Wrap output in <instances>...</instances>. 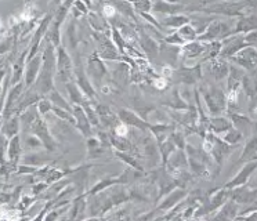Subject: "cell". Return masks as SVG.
Returning <instances> with one entry per match:
<instances>
[{
  "mask_svg": "<svg viewBox=\"0 0 257 221\" xmlns=\"http://www.w3.org/2000/svg\"><path fill=\"white\" fill-rule=\"evenodd\" d=\"M242 138H243V134H242V132H240V130H238V129H235V127L232 126L231 129H229V130H227V132H225L223 140L227 144H229V145H235V144L239 143Z\"/></svg>",
  "mask_w": 257,
  "mask_h": 221,
  "instance_id": "obj_40",
  "label": "cell"
},
{
  "mask_svg": "<svg viewBox=\"0 0 257 221\" xmlns=\"http://www.w3.org/2000/svg\"><path fill=\"white\" fill-rule=\"evenodd\" d=\"M50 187L49 184L46 181H38L36 184H34L32 185V189H31V192H32V195L34 196H39L40 193H43L47 189V188Z\"/></svg>",
  "mask_w": 257,
  "mask_h": 221,
  "instance_id": "obj_48",
  "label": "cell"
},
{
  "mask_svg": "<svg viewBox=\"0 0 257 221\" xmlns=\"http://www.w3.org/2000/svg\"><path fill=\"white\" fill-rule=\"evenodd\" d=\"M13 46H14V38H9L6 40H3L0 43V55L6 54L7 51H10L13 49Z\"/></svg>",
  "mask_w": 257,
  "mask_h": 221,
  "instance_id": "obj_49",
  "label": "cell"
},
{
  "mask_svg": "<svg viewBox=\"0 0 257 221\" xmlns=\"http://www.w3.org/2000/svg\"><path fill=\"white\" fill-rule=\"evenodd\" d=\"M251 31H257V16L242 17L235 22L234 33H247Z\"/></svg>",
  "mask_w": 257,
  "mask_h": 221,
  "instance_id": "obj_31",
  "label": "cell"
},
{
  "mask_svg": "<svg viewBox=\"0 0 257 221\" xmlns=\"http://www.w3.org/2000/svg\"><path fill=\"white\" fill-rule=\"evenodd\" d=\"M257 152V137L251 138L249 143L246 144L245 149H243V154L240 156V160H250L253 158V155H256Z\"/></svg>",
  "mask_w": 257,
  "mask_h": 221,
  "instance_id": "obj_45",
  "label": "cell"
},
{
  "mask_svg": "<svg viewBox=\"0 0 257 221\" xmlns=\"http://www.w3.org/2000/svg\"><path fill=\"white\" fill-rule=\"evenodd\" d=\"M170 138L173 140V143L176 144V147L180 149H185V145H187V134L184 133V130L181 129H174L173 132L170 133Z\"/></svg>",
  "mask_w": 257,
  "mask_h": 221,
  "instance_id": "obj_41",
  "label": "cell"
},
{
  "mask_svg": "<svg viewBox=\"0 0 257 221\" xmlns=\"http://www.w3.org/2000/svg\"><path fill=\"white\" fill-rule=\"evenodd\" d=\"M165 106H168V109L173 111H184L188 108L187 101L183 98V95L180 93L179 88H174L165 97V101L162 102Z\"/></svg>",
  "mask_w": 257,
  "mask_h": 221,
  "instance_id": "obj_20",
  "label": "cell"
},
{
  "mask_svg": "<svg viewBox=\"0 0 257 221\" xmlns=\"http://www.w3.org/2000/svg\"><path fill=\"white\" fill-rule=\"evenodd\" d=\"M243 39H245V42L247 46H257V31H251V32H247L243 36Z\"/></svg>",
  "mask_w": 257,
  "mask_h": 221,
  "instance_id": "obj_50",
  "label": "cell"
},
{
  "mask_svg": "<svg viewBox=\"0 0 257 221\" xmlns=\"http://www.w3.org/2000/svg\"><path fill=\"white\" fill-rule=\"evenodd\" d=\"M173 76L177 77V80H179L180 83H184L187 86L195 84V83L202 77L201 64H198V65L194 66H179L176 71H173Z\"/></svg>",
  "mask_w": 257,
  "mask_h": 221,
  "instance_id": "obj_8",
  "label": "cell"
},
{
  "mask_svg": "<svg viewBox=\"0 0 257 221\" xmlns=\"http://www.w3.org/2000/svg\"><path fill=\"white\" fill-rule=\"evenodd\" d=\"M47 97H49V99L51 101L53 106H58V108H62V109H67L72 112V104H71L68 99L64 98V97H62V94L60 93L57 88L51 90L50 93L47 94Z\"/></svg>",
  "mask_w": 257,
  "mask_h": 221,
  "instance_id": "obj_34",
  "label": "cell"
},
{
  "mask_svg": "<svg viewBox=\"0 0 257 221\" xmlns=\"http://www.w3.org/2000/svg\"><path fill=\"white\" fill-rule=\"evenodd\" d=\"M117 184V177H112V176H106L104 178H101L100 181H97L91 188H89L87 191H86V195H94V193L102 192V191H105L112 185H115Z\"/></svg>",
  "mask_w": 257,
  "mask_h": 221,
  "instance_id": "obj_33",
  "label": "cell"
},
{
  "mask_svg": "<svg viewBox=\"0 0 257 221\" xmlns=\"http://www.w3.org/2000/svg\"><path fill=\"white\" fill-rule=\"evenodd\" d=\"M223 44V47H221V53L220 55L223 57V58H231L232 55H235L240 49H243L246 47L247 44H246L245 39L243 36H228V38L224 39V42H221Z\"/></svg>",
  "mask_w": 257,
  "mask_h": 221,
  "instance_id": "obj_14",
  "label": "cell"
},
{
  "mask_svg": "<svg viewBox=\"0 0 257 221\" xmlns=\"http://www.w3.org/2000/svg\"><path fill=\"white\" fill-rule=\"evenodd\" d=\"M184 10V6L169 0H152V14H162L165 16H173L180 14V11Z\"/></svg>",
  "mask_w": 257,
  "mask_h": 221,
  "instance_id": "obj_16",
  "label": "cell"
},
{
  "mask_svg": "<svg viewBox=\"0 0 257 221\" xmlns=\"http://www.w3.org/2000/svg\"><path fill=\"white\" fill-rule=\"evenodd\" d=\"M25 2H29V0H25Z\"/></svg>",
  "mask_w": 257,
  "mask_h": 221,
  "instance_id": "obj_54",
  "label": "cell"
},
{
  "mask_svg": "<svg viewBox=\"0 0 257 221\" xmlns=\"http://www.w3.org/2000/svg\"><path fill=\"white\" fill-rule=\"evenodd\" d=\"M177 33L180 35V38L184 40V43H190V42H194V40L198 39V32H196V29L191 25L190 22L179 28Z\"/></svg>",
  "mask_w": 257,
  "mask_h": 221,
  "instance_id": "obj_37",
  "label": "cell"
},
{
  "mask_svg": "<svg viewBox=\"0 0 257 221\" xmlns=\"http://www.w3.org/2000/svg\"><path fill=\"white\" fill-rule=\"evenodd\" d=\"M2 33H3V27L0 25V35H2Z\"/></svg>",
  "mask_w": 257,
  "mask_h": 221,
  "instance_id": "obj_53",
  "label": "cell"
},
{
  "mask_svg": "<svg viewBox=\"0 0 257 221\" xmlns=\"http://www.w3.org/2000/svg\"><path fill=\"white\" fill-rule=\"evenodd\" d=\"M36 108H38L39 115L45 118V116L49 115L51 112V109H53V104H51V101L49 99V97L45 95V97H42V98L36 102Z\"/></svg>",
  "mask_w": 257,
  "mask_h": 221,
  "instance_id": "obj_42",
  "label": "cell"
},
{
  "mask_svg": "<svg viewBox=\"0 0 257 221\" xmlns=\"http://www.w3.org/2000/svg\"><path fill=\"white\" fill-rule=\"evenodd\" d=\"M231 60L245 69H251L257 65V49L253 46H246L231 57Z\"/></svg>",
  "mask_w": 257,
  "mask_h": 221,
  "instance_id": "obj_10",
  "label": "cell"
},
{
  "mask_svg": "<svg viewBox=\"0 0 257 221\" xmlns=\"http://www.w3.org/2000/svg\"><path fill=\"white\" fill-rule=\"evenodd\" d=\"M21 154H23V144H21V136L16 134L14 137L9 138V145H7L6 156L7 160L14 166H18L21 162Z\"/></svg>",
  "mask_w": 257,
  "mask_h": 221,
  "instance_id": "obj_17",
  "label": "cell"
},
{
  "mask_svg": "<svg viewBox=\"0 0 257 221\" xmlns=\"http://www.w3.org/2000/svg\"><path fill=\"white\" fill-rule=\"evenodd\" d=\"M7 73H9V69H7L6 66L0 68V84L3 83V80H5V77H6Z\"/></svg>",
  "mask_w": 257,
  "mask_h": 221,
  "instance_id": "obj_51",
  "label": "cell"
},
{
  "mask_svg": "<svg viewBox=\"0 0 257 221\" xmlns=\"http://www.w3.org/2000/svg\"><path fill=\"white\" fill-rule=\"evenodd\" d=\"M190 22V17L185 14H173V16H165L161 21L162 28H168V29H179L185 24Z\"/></svg>",
  "mask_w": 257,
  "mask_h": 221,
  "instance_id": "obj_29",
  "label": "cell"
},
{
  "mask_svg": "<svg viewBox=\"0 0 257 221\" xmlns=\"http://www.w3.org/2000/svg\"><path fill=\"white\" fill-rule=\"evenodd\" d=\"M158 147H159V151H161V159H162V166L168 162V159L170 158V155L173 154L174 151L177 149L176 147V144L173 143V140L170 138L169 136L166 140H163L162 143L158 144Z\"/></svg>",
  "mask_w": 257,
  "mask_h": 221,
  "instance_id": "obj_36",
  "label": "cell"
},
{
  "mask_svg": "<svg viewBox=\"0 0 257 221\" xmlns=\"http://www.w3.org/2000/svg\"><path fill=\"white\" fill-rule=\"evenodd\" d=\"M87 22L93 29V32H104L111 33V24L106 21L104 17L101 16L100 13H94V11H89L87 14Z\"/></svg>",
  "mask_w": 257,
  "mask_h": 221,
  "instance_id": "obj_23",
  "label": "cell"
},
{
  "mask_svg": "<svg viewBox=\"0 0 257 221\" xmlns=\"http://www.w3.org/2000/svg\"><path fill=\"white\" fill-rule=\"evenodd\" d=\"M236 211H238V204L235 200H228V202H225V203L221 206V210H220V213H218L216 217L217 218H234L235 215H236Z\"/></svg>",
  "mask_w": 257,
  "mask_h": 221,
  "instance_id": "obj_38",
  "label": "cell"
},
{
  "mask_svg": "<svg viewBox=\"0 0 257 221\" xmlns=\"http://www.w3.org/2000/svg\"><path fill=\"white\" fill-rule=\"evenodd\" d=\"M181 55V47L180 46H172V44H161V53L159 57L162 58L169 66H174Z\"/></svg>",
  "mask_w": 257,
  "mask_h": 221,
  "instance_id": "obj_22",
  "label": "cell"
},
{
  "mask_svg": "<svg viewBox=\"0 0 257 221\" xmlns=\"http://www.w3.org/2000/svg\"><path fill=\"white\" fill-rule=\"evenodd\" d=\"M68 91V97H69V102L72 105H83L84 101H87V97L84 95L83 91L80 90L78 83L75 80H71L64 84Z\"/></svg>",
  "mask_w": 257,
  "mask_h": 221,
  "instance_id": "obj_27",
  "label": "cell"
},
{
  "mask_svg": "<svg viewBox=\"0 0 257 221\" xmlns=\"http://www.w3.org/2000/svg\"><path fill=\"white\" fill-rule=\"evenodd\" d=\"M31 133H34V134H36V136L40 138V141L43 143V148H45L46 151L54 152L57 149V147H58L56 138L53 137V134L50 133V129L47 126V123H46L43 116H40L39 119L35 122L34 126L31 127Z\"/></svg>",
  "mask_w": 257,
  "mask_h": 221,
  "instance_id": "obj_4",
  "label": "cell"
},
{
  "mask_svg": "<svg viewBox=\"0 0 257 221\" xmlns=\"http://www.w3.org/2000/svg\"><path fill=\"white\" fill-rule=\"evenodd\" d=\"M137 31H139V43H140L143 53L147 55V58L155 61L161 53V44H158L157 40L144 29H137Z\"/></svg>",
  "mask_w": 257,
  "mask_h": 221,
  "instance_id": "obj_7",
  "label": "cell"
},
{
  "mask_svg": "<svg viewBox=\"0 0 257 221\" xmlns=\"http://www.w3.org/2000/svg\"><path fill=\"white\" fill-rule=\"evenodd\" d=\"M113 154H115L117 159L122 160L123 163H126L128 167H133L136 170L144 171V163L139 158V154H135V152H123V151H116V149H113Z\"/></svg>",
  "mask_w": 257,
  "mask_h": 221,
  "instance_id": "obj_26",
  "label": "cell"
},
{
  "mask_svg": "<svg viewBox=\"0 0 257 221\" xmlns=\"http://www.w3.org/2000/svg\"><path fill=\"white\" fill-rule=\"evenodd\" d=\"M43 49H42V68H40L39 76L32 87L38 93L45 97L56 88V73H57V55L56 50L50 42H46L43 39Z\"/></svg>",
  "mask_w": 257,
  "mask_h": 221,
  "instance_id": "obj_1",
  "label": "cell"
},
{
  "mask_svg": "<svg viewBox=\"0 0 257 221\" xmlns=\"http://www.w3.org/2000/svg\"><path fill=\"white\" fill-rule=\"evenodd\" d=\"M86 151H87V156H89L90 159H93V158L102 156V155L105 154L106 149L101 144L100 138L90 136V137H87V141H86Z\"/></svg>",
  "mask_w": 257,
  "mask_h": 221,
  "instance_id": "obj_30",
  "label": "cell"
},
{
  "mask_svg": "<svg viewBox=\"0 0 257 221\" xmlns=\"http://www.w3.org/2000/svg\"><path fill=\"white\" fill-rule=\"evenodd\" d=\"M206 51V42L202 40H194L190 43H185L184 46H181V55L187 58V60H195L199 58L202 55H205Z\"/></svg>",
  "mask_w": 257,
  "mask_h": 221,
  "instance_id": "obj_18",
  "label": "cell"
},
{
  "mask_svg": "<svg viewBox=\"0 0 257 221\" xmlns=\"http://www.w3.org/2000/svg\"><path fill=\"white\" fill-rule=\"evenodd\" d=\"M133 7H135L136 13H151L152 11V0H128Z\"/></svg>",
  "mask_w": 257,
  "mask_h": 221,
  "instance_id": "obj_43",
  "label": "cell"
},
{
  "mask_svg": "<svg viewBox=\"0 0 257 221\" xmlns=\"http://www.w3.org/2000/svg\"><path fill=\"white\" fill-rule=\"evenodd\" d=\"M163 43H168V44H172V46H184V40L180 38V35L177 33V31L176 32H170L169 35H166V36H163Z\"/></svg>",
  "mask_w": 257,
  "mask_h": 221,
  "instance_id": "obj_46",
  "label": "cell"
},
{
  "mask_svg": "<svg viewBox=\"0 0 257 221\" xmlns=\"http://www.w3.org/2000/svg\"><path fill=\"white\" fill-rule=\"evenodd\" d=\"M111 3L113 5V7L116 9L119 16L124 17L126 20L135 22V24L139 22L137 13H136L135 7H133V5H132L128 0H111Z\"/></svg>",
  "mask_w": 257,
  "mask_h": 221,
  "instance_id": "obj_21",
  "label": "cell"
},
{
  "mask_svg": "<svg viewBox=\"0 0 257 221\" xmlns=\"http://www.w3.org/2000/svg\"><path fill=\"white\" fill-rule=\"evenodd\" d=\"M40 68H42V50L35 57L27 60L25 72H24V83H25L27 88L32 87L35 84L36 79L39 76Z\"/></svg>",
  "mask_w": 257,
  "mask_h": 221,
  "instance_id": "obj_9",
  "label": "cell"
},
{
  "mask_svg": "<svg viewBox=\"0 0 257 221\" xmlns=\"http://www.w3.org/2000/svg\"><path fill=\"white\" fill-rule=\"evenodd\" d=\"M94 108L97 111V115L100 119L101 126L105 127V129H113L119 123V118H117L116 112L113 111L105 104H101V102H95Z\"/></svg>",
  "mask_w": 257,
  "mask_h": 221,
  "instance_id": "obj_13",
  "label": "cell"
},
{
  "mask_svg": "<svg viewBox=\"0 0 257 221\" xmlns=\"http://www.w3.org/2000/svg\"><path fill=\"white\" fill-rule=\"evenodd\" d=\"M82 106H83L84 112H86V116H87V119H89L90 123H91V126L101 127L100 119H98V115H97V111H95L93 102L87 99V101H84V104L82 105Z\"/></svg>",
  "mask_w": 257,
  "mask_h": 221,
  "instance_id": "obj_39",
  "label": "cell"
},
{
  "mask_svg": "<svg viewBox=\"0 0 257 221\" xmlns=\"http://www.w3.org/2000/svg\"><path fill=\"white\" fill-rule=\"evenodd\" d=\"M117 118L119 121L127 125L130 129H136L139 132H148V122L146 119H143L137 112L127 108H120L117 109Z\"/></svg>",
  "mask_w": 257,
  "mask_h": 221,
  "instance_id": "obj_6",
  "label": "cell"
},
{
  "mask_svg": "<svg viewBox=\"0 0 257 221\" xmlns=\"http://www.w3.org/2000/svg\"><path fill=\"white\" fill-rule=\"evenodd\" d=\"M20 129H21L20 115H13L9 119H3L2 125H0V132L3 133L7 138H12L16 134H20Z\"/></svg>",
  "mask_w": 257,
  "mask_h": 221,
  "instance_id": "obj_24",
  "label": "cell"
},
{
  "mask_svg": "<svg viewBox=\"0 0 257 221\" xmlns=\"http://www.w3.org/2000/svg\"><path fill=\"white\" fill-rule=\"evenodd\" d=\"M95 5H104V3H108V2H111V0H94Z\"/></svg>",
  "mask_w": 257,
  "mask_h": 221,
  "instance_id": "obj_52",
  "label": "cell"
},
{
  "mask_svg": "<svg viewBox=\"0 0 257 221\" xmlns=\"http://www.w3.org/2000/svg\"><path fill=\"white\" fill-rule=\"evenodd\" d=\"M7 145H9V138L0 132V165L5 163L7 160L6 156V151H7Z\"/></svg>",
  "mask_w": 257,
  "mask_h": 221,
  "instance_id": "obj_47",
  "label": "cell"
},
{
  "mask_svg": "<svg viewBox=\"0 0 257 221\" xmlns=\"http://www.w3.org/2000/svg\"><path fill=\"white\" fill-rule=\"evenodd\" d=\"M29 49H27L24 53L18 55L14 64H13L12 69H10V76H12V86L17 84V83L24 80V72H25V64H27V58H28Z\"/></svg>",
  "mask_w": 257,
  "mask_h": 221,
  "instance_id": "obj_19",
  "label": "cell"
},
{
  "mask_svg": "<svg viewBox=\"0 0 257 221\" xmlns=\"http://www.w3.org/2000/svg\"><path fill=\"white\" fill-rule=\"evenodd\" d=\"M256 169H257V159L249 160V162L242 167V170H240L239 173H238V174L231 180V181L225 184V188H227V189H234V188L245 185L246 182H247V180H249V177L251 176V173L256 170Z\"/></svg>",
  "mask_w": 257,
  "mask_h": 221,
  "instance_id": "obj_15",
  "label": "cell"
},
{
  "mask_svg": "<svg viewBox=\"0 0 257 221\" xmlns=\"http://www.w3.org/2000/svg\"><path fill=\"white\" fill-rule=\"evenodd\" d=\"M202 93H203V101H205L207 109L212 115L216 116L218 112H221L225 108L227 97L224 95L221 90H218L216 87H209L206 91L203 90Z\"/></svg>",
  "mask_w": 257,
  "mask_h": 221,
  "instance_id": "obj_5",
  "label": "cell"
},
{
  "mask_svg": "<svg viewBox=\"0 0 257 221\" xmlns=\"http://www.w3.org/2000/svg\"><path fill=\"white\" fill-rule=\"evenodd\" d=\"M231 127H232V122L223 116H213L209 119V132L214 133V134L225 133Z\"/></svg>",
  "mask_w": 257,
  "mask_h": 221,
  "instance_id": "obj_32",
  "label": "cell"
},
{
  "mask_svg": "<svg viewBox=\"0 0 257 221\" xmlns=\"http://www.w3.org/2000/svg\"><path fill=\"white\" fill-rule=\"evenodd\" d=\"M49 154H51V152H49V151H46V152H38V151H34V152H31V154L23 156L20 163H25V165L40 167V166H45L46 163L51 159L50 156H49Z\"/></svg>",
  "mask_w": 257,
  "mask_h": 221,
  "instance_id": "obj_28",
  "label": "cell"
},
{
  "mask_svg": "<svg viewBox=\"0 0 257 221\" xmlns=\"http://www.w3.org/2000/svg\"><path fill=\"white\" fill-rule=\"evenodd\" d=\"M112 77L116 80V82L126 83L130 77V66H128V62H119L113 71H112Z\"/></svg>",
  "mask_w": 257,
  "mask_h": 221,
  "instance_id": "obj_35",
  "label": "cell"
},
{
  "mask_svg": "<svg viewBox=\"0 0 257 221\" xmlns=\"http://www.w3.org/2000/svg\"><path fill=\"white\" fill-rule=\"evenodd\" d=\"M57 73L56 79H58L62 84L75 80V73H73V61L71 55L68 54L67 49L64 46L57 47Z\"/></svg>",
  "mask_w": 257,
  "mask_h": 221,
  "instance_id": "obj_2",
  "label": "cell"
},
{
  "mask_svg": "<svg viewBox=\"0 0 257 221\" xmlns=\"http://www.w3.org/2000/svg\"><path fill=\"white\" fill-rule=\"evenodd\" d=\"M25 147L29 149V151H39V149L43 148V143L40 141V138L36 136V134H29L25 137Z\"/></svg>",
  "mask_w": 257,
  "mask_h": 221,
  "instance_id": "obj_44",
  "label": "cell"
},
{
  "mask_svg": "<svg viewBox=\"0 0 257 221\" xmlns=\"http://www.w3.org/2000/svg\"><path fill=\"white\" fill-rule=\"evenodd\" d=\"M86 73L91 82L98 88L102 87V83L105 76H108V68L104 64V60L101 58L97 51H93L87 58V66H86Z\"/></svg>",
  "mask_w": 257,
  "mask_h": 221,
  "instance_id": "obj_3",
  "label": "cell"
},
{
  "mask_svg": "<svg viewBox=\"0 0 257 221\" xmlns=\"http://www.w3.org/2000/svg\"><path fill=\"white\" fill-rule=\"evenodd\" d=\"M185 196H187L185 188L176 187L173 191H170L169 193H166V195L161 199V203L158 204L157 210L158 211H169V210L173 209L174 206H177L181 200H184Z\"/></svg>",
  "mask_w": 257,
  "mask_h": 221,
  "instance_id": "obj_11",
  "label": "cell"
},
{
  "mask_svg": "<svg viewBox=\"0 0 257 221\" xmlns=\"http://www.w3.org/2000/svg\"><path fill=\"white\" fill-rule=\"evenodd\" d=\"M210 61V72L213 73V76L216 80H223L224 77L228 76L229 72V64L224 60L223 57L220 58H212Z\"/></svg>",
  "mask_w": 257,
  "mask_h": 221,
  "instance_id": "obj_25",
  "label": "cell"
},
{
  "mask_svg": "<svg viewBox=\"0 0 257 221\" xmlns=\"http://www.w3.org/2000/svg\"><path fill=\"white\" fill-rule=\"evenodd\" d=\"M72 115L75 118V127L80 132V134L86 138L93 136V126L87 119L82 105H72Z\"/></svg>",
  "mask_w": 257,
  "mask_h": 221,
  "instance_id": "obj_12",
  "label": "cell"
}]
</instances>
